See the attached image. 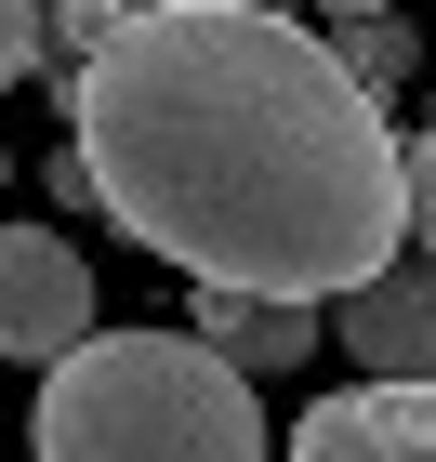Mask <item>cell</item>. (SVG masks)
<instances>
[{
	"label": "cell",
	"mask_w": 436,
	"mask_h": 462,
	"mask_svg": "<svg viewBox=\"0 0 436 462\" xmlns=\"http://www.w3.org/2000/svg\"><path fill=\"white\" fill-rule=\"evenodd\" d=\"M264 14H291V0H264ZM304 14H344L357 27V14H397V0H304Z\"/></svg>",
	"instance_id": "obj_11"
},
{
	"label": "cell",
	"mask_w": 436,
	"mask_h": 462,
	"mask_svg": "<svg viewBox=\"0 0 436 462\" xmlns=\"http://www.w3.org/2000/svg\"><path fill=\"white\" fill-rule=\"evenodd\" d=\"M330 67L357 79L370 106H397V93H410V67H423V40H410L397 14H357V27H330Z\"/></svg>",
	"instance_id": "obj_7"
},
{
	"label": "cell",
	"mask_w": 436,
	"mask_h": 462,
	"mask_svg": "<svg viewBox=\"0 0 436 462\" xmlns=\"http://www.w3.org/2000/svg\"><path fill=\"white\" fill-rule=\"evenodd\" d=\"M67 159L93 212L172 278L238 304H344L397 264V119L264 0H185L93 40L67 79Z\"/></svg>",
	"instance_id": "obj_1"
},
{
	"label": "cell",
	"mask_w": 436,
	"mask_h": 462,
	"mask_svg": "<svg viewBox=\"0 0 436 462\" xmlns=\"http://www.w3.org/2000/svg\"><path fill=\"white\" fill-rule=\"evenodd\" d=\"M40 67V0H0V93Z\"/></svg>",
	"instance_id": "obj_10"
},
{
	"label": "cell",
	"mask_w": 436,
	"mask_h": 462,
	"mask_svg": "<svg viewBox=\"0 0 436 462\" xmlns=\"http://www.w3.org/2000/svg\"><path fill=\"white\" fill-rule=\"evenodd\" d=\"M0 185H14V145H0Z\"/></svg>",
	"instance_id": "obj_13"
},
{
	"label": "cell",
	"mask_w": 436,
	"mask_h": 462,
	"mask_svg": "<svg viewBox=\"0 0 436 462\" xmlns=\"http://www.w3.org/2000/svg\"><path fill=\"white\" fill-rule=\"evenodd\" d=\"M67 344H93V264L53 225H0V356L53 370Z\"/></svg>",
	"instance_id": "obj_3"
},
{
	"label": "cell",
	"mask_w": 436,
	"mask_h": 462,
	"mask_svg": "<svg viewBox=\"0 0 436 462\" xmlns=\"http://www.w3.org/2000/svg\"><path fill=\"white\" fill-rule=\"evenodd\" d=\"M93 14H107V27H133V14H185V0H93Z\"/></svg>",
	"instance_id": "obj_12"
},
{
	"label": "cell",
	"mask_w": 436,
	"mask_h": 462,
	"mask_svg": "<svg viewBox=\"0 0 436 462\" xmlns=\"http://www.w3.org/2000/svg\"><path fill=\"white\" fill-rule=\"evenodd\" d=\"M40 462H278L252 383L185 330H93L40 370L27 410Z\"/></svg>",
	"instance_id": "obj_2"
},
{
	"label": "cell",
	"mask_w": 436,
	"mask_h": 462,
	"mask_svg": "<svg viewBox=\"0 0 436 462\" xmlns=\"http://www.w3.org/2000/svg\"><path fill=\"white\" fill-rule=\"evenodd\" d=\"M397 185H410V238H423V264H436V119L397 145Z\"/></svg>",
	"instance_id": "obj_9"
},
{
	"label": "cell",
	"mask_w": 436,
	"mask_h": 462,
	"mask_svg": "<svg viewBox=\"0 0 436 462\" xmlns=\"http://www.w3.org/2000/svg\"><path fill=\"white\" fill-rule=\"evenodd\" d=\"M330 344L357 356L370 383H436V264H384L370 291H344Z\"/></svg>",
	"instance_id": "obj_5"
},
{
	"label": "cell",
	"mask_w": 436,
	"mask_h": 462,
	"mask_svg": "<svg viewBox=\"0 0 436 462\" xmlns=\"http://www.w3.org/2000/svg\"><path fill=\"white\" fill-rule=\"evenodd\" d=\"M278 462H436V383H344L278 436Z\"/></svg>",
	"instance_id": "obj_4"
},
{
	"label": "cell",
	"mask_w": 436,
	"mask_h": 462,
	"mask_svg": "<svg viewBox=\"0 0 436 462\" xmlns=\"http://www.w3.org/2000/svg\"><path fill=\"white\" fill-rule=\"evenodd\" d=\"M185 344H212L238 383H278V370H304V356H318V318H304V304H238V291H199Z\"/></svg>",
	"instance_id": "obj_6"
},
{
	"label": "cell",
	"mask_w": 436,
	"mask_h": 462,
	"mask_svg": "<svg viewBox=\"0 0 436 462\" xmlns=\"http://www.w3.org/2000/svg\"><path fill=\"white\" fill-rule=\"evenodd\" d=\"M93 40H107V14H93V0H53V14H40V67L79 79V67H93Z\"/></svg>",
	"instance_id": "obj_8"
}]
</instances>
